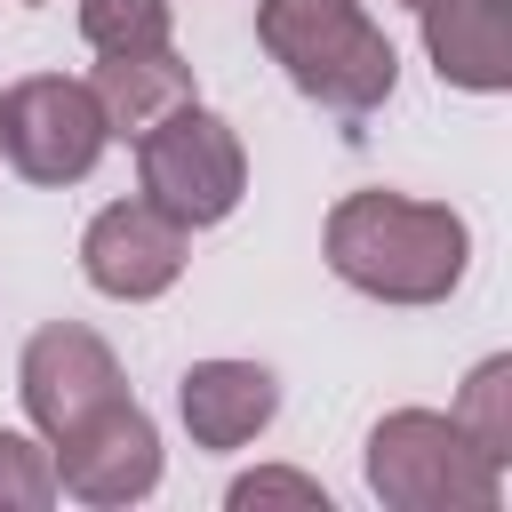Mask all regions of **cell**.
Masks as SVG:
<instances>
[{
  "label": "cell",
  "instance_id": "obj_1",
  "mask_svg": "<svg viewBox=\"0 0 512 512\" xmlns=\"http://www.w3.org/2000/svg\"><path fill=\"white\" fill-rule=\"evenodd\" d=\"M320 256L344 288H360L376 304H448L472 272V224L448 200L368 184L328 208Z\"/></svg>",
  "mask_w": 512,
  "mask_h": 512
},
{
  "label": "cell",
  "instance_id": "obj_17",
  "mask_svg": "<svg viewBox=\"0 0 512 512\" xmlns=\"http://www.w3.org/2000/svg\"><path fill=\"white\" fill-rule=\"evenodd\" d=\"M32 8H40V0H32Z\"/></svg>",
  "mask_w": 512,
  "mask_h": 512
},
{
  "label": "cell",
  "instance_id": "obj_12",
  "mask_svg": "<svg viewBox=\"0 0 512 512\" xmlns=\"http://www.w3.org/2000/svg\"><path fill=\"white\" fill-rule=\"evenodd\" d=\"M456 424H464V440L480 448V456H496V464H512V360L496 352V360H480L472 376H464V392H456V408H448Z\"/></svg>",
  "mask_w": 512,
  "mask_h": 512
},
{
  "label": "cell",
  "instance_id": "obj_2",
  "mask_svg": "<svg viewBox=\"0 0 512 512\" xmlns=\"http://www.w3.org/2000/svg\"><path fill=\"white\" fill-rule=\"evenodd\" d=\"M256 40L288 72L296 96H312L344 120L392 104V88H400V56H392L384 24L368 16V0H256Z\"/></svg>",
  "mask_w": 512,
  "mask_h": 512
},
{
  "label": "cell",
  "instance_id": "obj_9",
  "mask_svg": "<svg viewBox=\"0 0 512 512\" xmlns=\"http://www.w3.org/2000/svg\"><path fill=\"white\" fill-rule=\"evenodd\" d=\"M176 416L192 432V448H248L272 416H280V376L264 360H192L176 376Z\"/></svg>",
  "mask_w": 512,
  "mask_h": 512
},
{
  "label": "cell",
  "instance_id": "obj_15",
  "mask_svg": "<svg viewBox=\"0 0 512 512\" xmlns=\"http://www.w3.org/2000/svg\"><path fill=\"white\" fill-rule=\"evenodd\" d=\"M280 496H288V504H320V512H328V488H320V480H304V472H240L224 504H232V512H248V504H280Z\"/></svg>",
  "mask_w": 512,
  "mask_h": 512
},
{
  "label": "cell",
  "instance_id": "obj_10",
  "mask_svg": "<svg viewBox=\"0 0 512 512\" xmlns=\"http://www.w3.org/2000/svg\"><path fill=\"white\" fill-rule=\"evenodd\" d=\"M424 56L440 88L504 96L512 88V0H424Z\"/></svg>",
  "mask_w": 512,
  "mask_h": 512
},
{
  "label": "cell",
  "instance_id": "obj_7",
  "mask_svg": "<svg viewBox=\"0 0 512 512\" xmlns=\"http://www.w3.org/2000/svg\"><path fill=\"white\" fill-rule=\"evenodd\" d=\"M48 456H56V496L96 504V512L144 504L160 488V424L136 408V392H120L112 408H96L64 440H48Z\"/></svg>",
  "mask_w": 512,
  "mask_h": 512
},
{
  "label": "cell",
  "instance_id": "obj_13",
  "mask_svg": "<svg viewBox=\"0 0 512 512\" xmlns=\"http://www.w3.org/2000/svg\"><path fill=\"white\" fill-rule=\"evenodd\" d=\"M176 32V8L168 0H80V40L96 56H120V48H160Z\"/></svg>",
  "mask_w": 512,
  "mask_h": 512
},
{
  "label": "cell",
  "instance_id": "obj_8",
  "mask_svg": "<svg viewBox=\"0 0 512 512\" xmlns=\"http://www.w3.org/2000/svg\"><path fill=\"white\" fill-rule=\"evenodd\" d=\"M184 248H192V232L136 192V200H112V208L88 216V232H80V280L96 296H112V304H152V296H168L184 280Z\"/></svg>",
  "mask_w": 512,
  "mask_h": 512
},
{
  "label": "cell",
  "instance_id": "obj_4",
  "mask_svg": "<svg viewBox=\"0 0 512 512\" xmlns=\"http://www.w3.org/2000/svg\"><path fill=\"white\" fill-rule=\"evenodd\" d=\"M136 192L176 216L184 232H208L224 224L240 200H248V152H240V128L224 112H208L200 96L176 104L168 120H152L136 136Z\"/></svg>",
  "mask_w": 512,
  "mask_h": 512
},
{
  "label": "cell",
  "instance_id": "obj_11",
  "mask_svg": "<svg viewBox=\"0 0 512 512\" xmlns=\"http://www.w3.org/2000/svg\"><path fill=\"white\" fill-rule=\"evenodd\" d=\"M88 96H96L104 128L136 144L152 120H168L176 104H192V64H184L168 40H160V48H120V56H104V64L88 72Z\"/></svg>",
  "mask_w": 512,
  "mask_h": 512
},
{
  "label": "cell",
  "instance_id": "obj_14",
  "mask_svg": "<svg viewBox=\"0 0 512 512\" xmlns=\"http://www.w3.org/2000/svg\"><path fill=\"white\" fill-rule=\"evenodd\" d=\"M56 504V456L48 440L0 424V512H48Z\"/></svg>",
  "mask_w": 512,
  "mask_h": 512
},
{
  "label": "cell",
  "instance_id": "obj_6",
  "mask_svg": "<svg viewBox=\"0 0 512 512\" xmlns=\"http://www.w3.org/2000/svg\"><path fill=\"white\" fill-rule=\"evenodd\" d=\"M120 392H128V376H120L112 344L96 328H80V320H48L16 352V400H24V416H32L40 440H64L72 424H88L96 408H112Z\"/></svg>",
  "mask_w": 512,
  "mask_h": 512
},
{
  "label": "cell",
  "instance_id": "obj_5",
  "mask_svg": "<svg viewBox=\"0 0 512 512\" xmlns=\"http://www.w3.org/2000/svg\"><path fill=\"white\" fill-rule=\"evenodd\" d=\"M104 144H112V128H104V112H96L88 80L32 72V80L0 88V160H8L24 184L64 192V184L96 176Z\"/></svg>",
  "mask_w": 512,
  "mask_h": 512
},
{
  "label": "cell",
  "instance_id": "obj_16",
  "mask_svg": "<svg viewBox=\"0 0 512 512\" xmlns=\"http://www.w3.org/2000/svg\"><path fill=\"white\" fill-rule=\"evenodd\" d=\"M400 8H424V0H400Z\"/></svg>",
  "mask_w": 512,
  "mask_h": 512
},
{
  "label": "cell",
  "instance_id": "obj_3",
  "mask_svg": "<svg viewBox=\"0 0 512 512\" xmlns=\"http://www.w3.org/2000/svg\"><path fill=\"white\" fill-rule=\"evenodd\" d=\"M368 496L392 512H496L504 464L464 440L440 408H392L368 432Z\"/></svg>",
  "mask_w": 512,
  "mask_h": 512
}]
</instances>
